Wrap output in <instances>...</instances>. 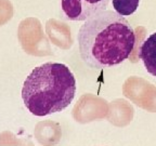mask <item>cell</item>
<instances>
[{
	"label": "cell",
	"instance_id": "5b68a950",
	"mask_svg": "<svg viewBox=\"0 0 156 146\" xmlns=\"http://www.w3.org/2000/svg\"><path fill=\"white\" fill-rule=\"evenodd\" d=\"M113 9L122 16H129L133 14L139 8L140 0H112Z\"/></svg>",
	"mask_w": 156,
	"mask_h": 146
},
{
	"label": "cell",
	"instance_id": "6da1fadb",
	"mask_svg": "<svg viewBox=\"0 0 156 146\" xmlns=\"http://www.w3.org/2000/svg\"><path fill=\"white\" fill-rule=\"evenodd\" d=\"M77 40L83 63L90 68L104 69L129 57L136 44V34L124 16L105 10L85 21L78 30Z\"/></svg>",
	"mask_w": 156,
	"mask_h": 146
},
{
	"label": "cell",
	"instance_id": "3957f363",
	"mask_svg": "<svg viewBox=\"0 0 156 146\" xmlns=\"http://www.w3.org/2000/svg\"><path fill=\"white\" fill-rule=\"evenodd\" d=\"M111 0H61L64 19L83 22L104 12Z\"/></svg>",
	"mask_w": 156,
	"mask_h": 146
},
{
	"label": "cell",
	"instance_id": "277c9868",
	"mask_svg": "<svg viewBox=\"0 0 156 146\" xmlns=\"http://www.w3.org/2000/svg\"><path fill=\"white\" fill-rule=\"evenodd\" d=\"M139 57L147 73L156 77V32L150 35L140 47Z\"/></svg>",
	"mask_w": 156,
	"mask_h": 146
},
{
	"label": "cell",
	"instance_id": "7a4b0ae2",
	"mask_svg": "<svg viewBox=\"0 0 156 146\" xmlns=\"http://www.w3.org/2000/svg\"><path fill=\"white\" fill-rule=\"evenodd\" d=\"M76 79L68 66L48 62L37 66L25 79L22 99L26 108L38 117L60 113L73 102Z\"/></svg>",
	"mask_w": 156,
	"mask_h": 146
}]
</instances>
